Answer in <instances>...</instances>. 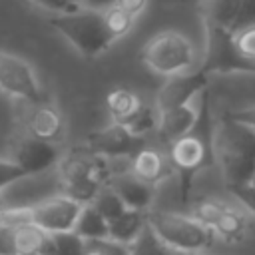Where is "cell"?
Listing matches in <instances>:
<instances>
[{
    "instance_id": "cell-22",
    "label": "cell",
    "mask_w": 255,
    "mask_h": 255,
    "mask_svg": "<svg viewBox=\"0 0 255 255\" xmlns=\"http://www.w3.org/2000/svg\"><path fill=\"white\" fill-rule=\"evenodd\" d=\"M241 0H205V24H217L233 32Z\"/></svg>"
},
{
    "instance_id": "cell-40",
    "label": "cell",
    "mask_w": 255,
    "mask_h": 255,
    "mask_svg": "<svg viewBox=\"0 0 255 255\" xmlns=\"http://www.w3.org/2000/svg\"><path fill=\"white\" fill-rule=\"evenodd\" d=\"M86 255H100L96 249H92V247H88V251H86Z\"/></svg>"
},
{
    "instance_id": "cell-9",
    "label": "cell",
    "mask_w": 255,
    "mask_h": 255,
    "mask_svg": "<svg viewBox=\"0 0 255 255\" xmlns=\"http://www.w3.org/2000/svg\"><path fill=\"white\" fill-rule=\"evenodd\" d=\"M56 193H62L58 165L48 171L22 173L0 191V199L4 201L6 207L32 209L34 205H38L40 201Z\"/></svg>"
},
{
    "instance_id": "cell-3",
    "label": "cell",
    "mask_w": 255,
    "mask_h": 255,
    "mask_svg": "<svg viewBox=\"0 0 255 255\" xmlns=\"http://www.w3.org/2000/svg\"><path fill=\"white\" fill-rule=\"evenodd\" d=\"M114 171V159L94 153L88 147L62 155L58 163L62 193L80 203H90L98 191L110 183Z\"/></svg>"
},
{
    "instance_id": "cell-25",
    "label": "cell",
    "mask_w": 255,
    "mask_h": 255,
    "mask_svg": "<svg viewBox=\"0 0 255 255\" xmlns=\"http://www.w3.org/2000/svg\"><path fill=\"white\" fill-rule=\"evenodd\" d=\"M131 247V255H181L179 251H175L173 247L165 245L149 225L143 227V231L137 235V239L129 245Z\"/></svg>"
},
{
    "instance_id": "cell-20",
    "label": "cell",
    "mask_w": 255,
    "mask_h": 255,
    "mask_svg": "<svg viewBox=\"0 0 255 255\" xmlns=\"http://www.w3.org/2000/svg\"><path fill=\"white\" fill-rule=\"evenodd\" d=\"M74 231L80 237H84L86 241L104 239V237H110V221L92 203H84L82 211H80V215L76 219Z\"/></svg>"
},
{
    "instance_id": "cell-45",
    "label": "cell",
    "mask_w": 255,
    "mask_h": 255,
    "mask_svg": "<svg viewBox=\"0 0 255 255\" xmlns=\"http://www.w3.org/2000/svg\"><path fill=\"white\" fill-rule=\"evenodd\" d=\"M24 255H40V253H24Z\"/></svg>"
},
{
    "instance_id": "cell-33",
    "label": "cell",
    "mask_w": 255,
    "mask_h": 255,
    "mask_svg": "<svg viewBox=\"0 0 255 255\" xmlns=\"http://www.w3.org/2000/svg\"><path fill=\"white\" fill-rule=\"evenodd\" d=\"M253 24H255V0H241V8H239V16H237L233 32L253 26Z\"/></svg>"
},
{
    "instance_id": "cell-27",
    "label": "cell",
    "mask_w": 255,
    "mask_h": 255,
    "mask_svg": "<svg viewBox=\"0 0 255 255\" xmlns=\"http://www.w3.org/2000/svg\"><path fill=\"white\" fill-rule=\"evenodd\" d=\"M50 237L60 255H86V251H88V241L84 237H80L74 229L52 233Z\"/></svg>"
},
{
    "instance_id": "cell-34",
    "label": "cell",
    "mask_w": 255,
    "mask_h": 255,
    "mask_svg": "<svg viewBox=\"0 0 255 255\" xmlns=\"http://www.w3.org/2000/svg\"><path fill=\"white\" fill-rule=\"evenodd\" d=\"M0 255H18L14 227L2 225V223H0Z\"/></svg>"
},
{
    "instance_id": "cell-4",
    "label": "cell",
    "mask_w": 255,
    "mask_h": 255,
    "mask_svg": "<svg viewBox=\"0 0 255 255\" xmlns=\"http://www.w3.org/2000/svg\"><path fill=\"white\" fill-rule=\"evenodd\" d=\"M48 22L84 58H98L116 42L104 10L80 6L72 12H56Z\"/></svg>"
},
{
    "instance_id": "cell-5",
    "label": "cell",
    "mask_w": 255,
    "mask_h": 255,
    "mask_svg": "<svg viewBox=\"0 0 255 255\" xmlns=\"http://www.w3.org/2000/svg\"><path fill=\"white\" fill-rule=\"evenodd\" d=\"M147 225L153 229V233L169 247H173L179 253H201L211 249L215 243V233L201 223L197 217H193L189 211H165L147 209Z\"/></svg>"
},
{
    "instance_id": "cell-39",
    "label": "cell",
    "mask_w": 255,
    "mask_h": 255,
    "mask_svg": "<svg viewBox=\"0 0 255 255\" xmlns=\"http://www.w3.org/2000/svg\"><path fill=\"white\" fill-rule=\"evenodd\" d=\"M38 253L40 255H60L58 249H56V245H54V241H52V237H48V241L42 245V249Z\"/></svg>"
},
{
    "instance_id": "cell-10",
    "label": "cell",
    "mask_w": 255,
    "mask_h": 255,
    "mask_svg": "<svg viewBox=\"0 0 255 255\" xmlns=\"http://www.w3.org/2000/svg\"><path fill=\"white\" fill-rule=\"evenodd\" d=\"M0 90L8 96L24 100L26 104L46 100L32 66L26 60L6 52H0Z\"/></svg>"
},
{
    "instance_id": "cell-21",
    "label": "cell",
    "mask_w": 255,
    "mask_h": 255,
    "mask_svg": "<svg viewBox=\"0 0 255 255\" xmlns=\"http://www.w3.org/2000/svg\"><path fill=\"white\" fill-rule=\"evenodd\" d=\"M141 106V100L135 92L128 88H116L106 96V108L112 116V122L124 124L129 116H133Z\"/></svg>"
},
{
    "instance_id": "cell-15",
    "label": "cell",
    "mask_w": 255,
    "mask_h": 255,
    "mask_svg": "<svg viewBox=\"0 0 255 255\" xmlns=\"http://www.w3.org/2000/svg\"><path fill=\"white\" fill-rule=\"evenodd\" d=\"M133 175H137L139 179H143L149 185H159L161 181H165L169 175H173V165L169 161L167 149L161 151L157 147L151 145H141L131 157H129V167H128Z\"/></svg>"
},
{
    "instance_id": "cell-18",
    "label": "cell",
    "mask_w": 255,
    "mask_h": 255,
    "mask_svg": "<svg viewBox=\"0 0 255 255\" xmlns=\"http://www.w3.org/2000/svg\"><path fill=\"white\" fill-rule=\"evenodd\" d=\"M30 112L26 118V126H28V133L40 139H48V141H58L62 131H64V120L62 114L58 112L56 106L44 102L38 104H30Z\"/></svg>"
},
{
    "instance_id": "cell-35",
    "label": "cell",
    "mask_w": 255,
    "mask_h": 255,
    "mask_svg": "<svg viewBox=\"0 0 255 255\" xmlns=\"http://www.w3.org/2000/svg\"><path fill=\"white\" fill-rule=\"evenodd\" d=\"M34 2L52 12H72V10L80 8V4H76L72 0H34Z\"/></svg>"
},
{
    "instance_id": "cell-7",
    "label": "cell",
    "mask_w": 255,
    "mask_h": 255,
    "mask_svg": "<svg viewBox=\"0 0 255 255\" xmlns=\"http://www.w3.org/2000/svg\"><path fill=\"white\" fill-rule=\"evenodd\" d=\"M203 74H255V64L249 62L237 48L235 34L217 24H205V54L199 64Z\"/></svg>"
},
{
    "instance_id": "cell-42",
    "label": "cell",
    "mask_w": 255,
    "mask_h": 255,
    "mask_svg": "<svg viewBox=\"0 0 255 255\" xmlns=\"http://www.w3.org/2000/svg\"><path fill=\"white\" fill-rule=\"evenodd\" d=\"M249 183H251V185L255 187V173H253V177H251V181H249Z\"/></svg>"
},
{
    "instance_id": "cell-36",
    "label": "cell",
    "mask_w": 255,
    "mask_h": 255,
    "mask_svg": "<svg viewBox=\"0 0 255 255\" xmlns=\"http://www.w3.org/2000/svg\"><path fill=\"white\" fill-rule=\"evenodd\" d=\"M227 116H229V118H233L235 122L245 124V126H249V128H253V129H255V106H249V108H241V110L229 112Z\"/></svg>"
},
{
    "instance_id": "cell-6",
    "label": "cell",
    "mask_w": 255,
    "mask_h": 255,
    "mask_svg": "<svg viewBox=\"0 0 255 255\" xmlns=\"http://www.w3.org/2000/svg\"><path fill=\"white\" fill-rule=\"evenodd\" d=\"M139 60L159 76L187 72L195 62V48L187 36L175 30H163L149 38L141 48Z\"/></svg>"
},
{
    "instance_id": "cell-19",
    "label": "cell",
    "mask_w": 255,
    "mask_h": 255,
    "mask_svg": "<svg viewBox=\"0 0 255 255\" xmlns=\"http://www.w3.org/2000/svg\"><path fill=\"white\" fill-rule=\"evenodd\" d=\"M145 225H147V211L128 207L124 213H120L116 219L110 221V237L131 245Z\"/></svg>"
},
{
    "instance_id": "cell-14",
    "label": "cell",
    "mask_w": 255,
    "mask_h": 255,
    "mask_svg": "<svg viewBox=\"0 0 255 255\" xmlns=\"http://www.w3.org/2000/svg\"><path fill=\"white\" fill-rule=\"evenodd\" d=\"M12 159L24 169V173H38V171H48L56 167L62 159V149L58 141L40 139L28 133L16 145Z\"/></svg>"
},
{
    "instance_id": "cell-44",
    "label": "cell",
    "mask_w": 255,
    "mask_h": 255,
    "mask_svg": "<svg viewBox=\"0 0 255 255\" xmlns=\"http://www.w3.org/2000/svg\"><path fill=\"white\" fill-rule=\"evenodd\" d=\"M2 209H4V201L0 199V211H2Z\"/></svg>"
},
{
    "instance_id": "cell-12",
    "label": "cell",
    "mask_w": 255,
    "mask_h": 255,
    "mask_svg": "<svg viewBox=\"0 0 255 255\" xmlns=\"http://www.w3.org/2000/svg\"><path fill=\"white\" fill-rule=\"evenodd\" d=\"M143 145V137L133 135L124 124L112 122L110 126L94 131L86 139V147L108 159H129Z\"/></svg>"
},
{
    "instance_id": "cell-13",
    "label": "cell",
    "mask_w": 255,
    "mask_h": 255,
    "mask_svg": "<svg viewBox=\"0 0 255 255\" xmlns=\"http://www.w3.org/2000/svg\"><path fill=\"white\" fill-rule=\"evenodd\" d=\"M207 88V74H203L201 70L195 72H181V74H173L167 76V82L159 88L157 92V100H155V108L159 112L189 104L193 100H197V96Z\"/></svg>"
},
{
    "instance_id": "cell-17",
    "label": "cell",
    "mask_w": 255,
    "mask_h": 255,
    "mask_svg": "<svg viewBox=\"0 0 255 255\" xmlns=\"http://www.w3.org/2000/svg\"><path fill=\"white\" fill-rule=\"evenodd\" d=\"M197 116H199V96H197V100H193L189 104L159 112V126H157L159 137L165 143H169V141L185 135L195 126Z\"/></svg>"
},
{
    "instance_id": "cell-37",
    "label": "cell",
    "mask_w": 255,
    "mask_h": 255,
    "mask_svg": "<svg viewBox=\"0 0 255 255\" xmlns=\"http://www.w3.org/2000/svg\"><path fill=\"white\" fill-rule=\"evenodd\" d=\"M114 6H120L122 10H126L128 14H131V16L135 18L139 12H143V10H145L147 0H118Z\"/></svg>"
},
{
    "instance_id": "cell-32",
    "label": "cell",
    "mask_w": 255,
    "mask_h": 255,
    "mask_svg": "<svg viewBox=\"0 0 255 255\" xmlns=\"http://www.w3.org/2000/svg\"><path fill=\"white\" fill-rule=\"evenodd\" d=\"M24 173V169L12 159V157H2L0 155V191L10 183L14 181L16 177H20Z\"/></svg>"
},
{
    "instance_id": "cell-28",
    "label": "cell",
    "mask_w": 255,
    "mask_h": 255,
    "mask_svg": "<svg viewBox=\"0 0 255 255\" xmlns=\"http://www.w3.org/2000/svg\"><path fill=\"white\" fill-rule=\"evenodd\" d=\"M106 14V22H108V28L110 32L118 38H122L124 34H128L131 30V24H133V16L128 14L126 10H122L120 6H110L104 10Z\"/></svg>"
},
{
    "instance_id": "cell-1",
    "label": "cell",
    "mask_w": 255,
    "mask_h": 255,
    "mask_svg": "<svg viewBox=\"0 0 255 255\" xmlns=\"http://www.w3.org/2000/svg\"><path fill=\"white\" fill-rule=\"evenodd\" d=\"M213 131L215 126L211 122L209 108V92L207 88L199 94V116L195 126L181 137L167 143V155L173 165L175 175H179V195L181 201L187 203L193 179L199 171L213 165L215 149H213Z\"/></svg>"
},
{
    "instance_id": "cell-29",
    "label": "cell",
    "mask_w": 255,
    "mask_h": 255,
    "mask_svg": "<svg viewBox=\"0 0 255 255\" xmlns=\"http://www.w3.org/2000/svg\"><path fill=\"white\" fill-rule=\"evenodd\" d=\"M88 247L96 249L100 255H131V247L128 243L116 241L112 237H104V239H92L88 241Z\"/></svg>"
},
{
    "instance_id": "cell-38",
    "label": "cell",
    "mask_w": 255,
    "mask_h": 255,
    "mask_svg": "<svg viewBox=\"0 0 255 255\" xmlns=\"http://www.w3.org/2000/svg\"><path fill=\"white\" fill-rule=\"evenodd\" d=\"M116 2H118V0H84L82 6H86V8H96V10H106V8L114 6Z\"/></svg>"
},
{
    "instance_id": "cell-31",
    "label": "cell",
    "mask_w": 255,
    "mask_h": 255,
    "mask_svg": "<svg viewBox=\"0 0 255 255\" xmlns=\"http://www.w3.org/2000/svg\"><path fill=\"white\" fill-rule=\"evenodd\" d=\"M229 191L237 197L239 205L245 207L255 215V187L251 183H241V185H229Z\"/></svg>"
},
{
    "instance_id": "cell-43",
    "label": "cell",
    "mask_w": 255,
    "mask_h": 255,
    "mask_svg": "<svg viewBox=\"0 0 255 255\" xmlns=\"http://www.w3.org/2000/svg\"><path fill=\"white\" fill-rule=\"evenodd\" d=\"M72 2H76V4H80V6L84 4V0H72Z\"/></svg>"
},
{
    "instance_id": "cell-11",
    "label": "cell",
    "mask_w": 255,
    "mask_h": 255,
    "mask_svg": "<svg viewBox=\"0 0 255 255\" xmlns=\"http://www.w3.org/2000/svg\"><path fill=\"white\" fill-rule=\"evenodd\" d=\"M82 205L84 203L76 201L66 193H56L34 205L30 213H32V221L38 227H42L48 235H52L60 231H72L82 211Z\"/></svg>"
},
{
    "instance_id": "cell-16",
    "label": "cell",
    "mask_w": 255,
    "mask_h": 255,
    "mask_svg": "<svg viewBox=\"0 0 255 255\" xmlns=\"http://www.w3.org/2000/svg\"><path fill=\"white\" fill-rule=\"evenodd\" d=\"M108 185L131 209H143V211H147L149 205H151V201H153L155 187L149 185V183H145L137 175H133L129 169H126V171H114V175H112V179H110Z\"/></svg>"
},
{
    "instance_id": "cell-41",
    "label": "cell",
    "mask_w": 255,
    "mask_h": 255,
    "mask_svg": "<svg viewBox=\"0 0 255 255\" xmlns=\"http://www.w3.org/2000/svg\"><path fill=\"white\" fill-rule=\"evenodd\" d=\"M181 255H207V251H201V253H181Z\"/></svg>"
},
{
    "instance_id": "cell-8",
    "label": "cell",
    "mask_w": 255,
    "mask_h": 255,
    "mask_svg": "<svg viewBox=\"0 0 255 255\" xmlns=\"http://www.w3.org/2000/svg\"><path fill=\"white\" fill-rule=\"evenodd\" d=\"M189 213L205 223L215 233V237L223 239L225 243L243 241L249 229V219L245 211L219 197H201L193 201Z\"/></svg>"
},
{
    "instance_id": "cell-30",
    "label": "cell",
    "mask_w": 255,
    "mask_h": 255,
    "mask_svg": "<svg viewBox=\"0 0 255 255\" xmlns=\"http://www.w3.org/2000/svg\"><path fill=\"white\" fill-rule=\"evenodd\" d=\"M235 34V42H237V48L241 50V54L255 64V24L253 26H247V28H241Z\"/></svg>"
},
{
    "instance_id": "cell-26",
    "label": "cell",
    "mask_w": 255,
    "mask_h": 255,
    "mask_svg": "<svg viewBox=\"0 0 255 255\" xmlns=\"http://www.w3.org/2000/svg\"><path fill=\"white\" fill-rule=\"evenodd\" d=\"M108 221H112V219H116L120 213H124L126 209H128V205L122 201V197L110 187V185H106V187H102L100 191H98V195L90 201Z\"/></svg>"
},
{
    "instance_id": "cell-2",
    "label": "cell",
    "mask_w": 255,
    "mask_h": 255,
    "mask_svg": "<svg viewBox=\"0 0 255 255\" xmlns=\"http://www.w3.org/2000/svg\"><path fill=\"white\" fill-rule=\"evenodd\" d=\"M215 159L229 185L249 183L255 173V129L225 116L213 131Z\"/></svg>"
},
{
    "instance_id": "cell-24",
    "label": "cell",
    "mask_w": 255,
    "mask_h": 255,
    "mask_svg": "<svg viewBox=\"0 0 255 255\" xmlns=\"http://www.w3.org/2000/svg\"><path fill=\"white\" fill-rule=\"evenodd\" d=\"M124 126L137 137H145L149 135L151 131H157V126H159V110L155 106H145L141 104L139 110L129 116Z\"/></svg>"
},
{
    "instance_id": "cell-23",
    "label": "cell",
    "mask_w": 255,
    "mask_h": 255,
    "mask_svg": "<svg viewBox=\"0 0 255 255\" xmlns=\"http://www.w3.org/2000/svg\"><path fill=\"white\" fill-rule=\"evenodd\" d=\"M14 237H16L18 255H24V253H38L50 235L42 227H38L34 221H26L14 227Z\"/></svg>"
}]
</instances>
